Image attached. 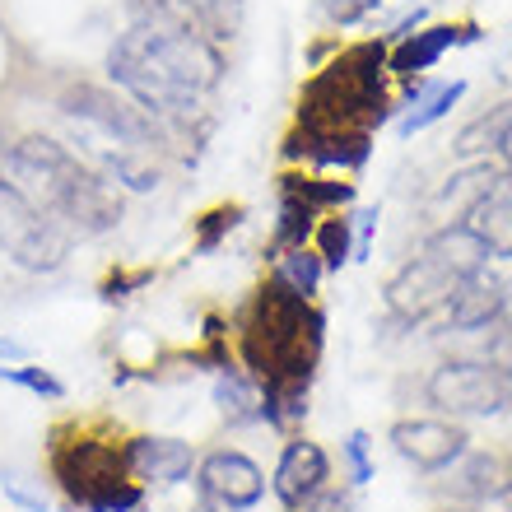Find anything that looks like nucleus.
I'll return each instance as SVG.
<instances>
[{
  "label": "nucleus",
  "instance_id": "1",
  "mask_svg": "<svg viewBox=\"0 0 512 512\" xmlns=\"http://www.w3.org/2000/svg\"><path fill=\"white\" fill-rule=\"evenodd\" d=\"M233 350L261 387V424L275 433L298 429L308 419V396L326 350V312L266 275L233 322Z\"/></svg>",
  "mask_w": 512,
  "mask_h": 512
},
{
  "label": "nucleus",
  "instance_id": "2",
  "mask_svg": "<svg viewBox=\"0 0 512 512\" xmlns=\"http://www.w3.org/2000/svg\"><path fill=\"white\" fill-rule=\"evenodd\" d=\"M108 80L149 122H159L163 135H191L224 80V52L196 28L135 19L108 47Z\"/></svg>",
  "mask_w": 512,
  "mask_h": 512
},
{
  "label": "nucleus",
  "instance_id": "3",
  "mask_svg": "<svg viewBox=\"0 0 512 512\" xmlns=\"http://www.w3.org/2000/svg\"><path fill=\"white\" fill-rule=\"evenodd\" d=\"M0 173L24 191L28 201L70 233V238H103L122 224L126 201L89 159L52 135H19L0 154Z\"/></svg>",
  "mask_w": 512,
  "mask_h": 512
},
{
  "label": "nucleus",
  "instance_id": "4",
  "mask_svg": "<svg viewBox=\"0 0 512 512\" xmlns=\"http://www.w3.org/2000/svg\"><path fill=\"white\" fill-rule=\"evenodd\" d=\"M387 47L382 42H359L317 70L303 94H298V122L308 131H359L373 135L391 117V94H387Z\"/></svg>",
  "mask_w": 512,
  "mask_h": 512
},
{
  "label": "nucleus",
  "instance_id": "5",
  "mask_svg": "<svg viewBox=\"0 0 512 512\" xmlns=\"http://www.w3.org/2000/svg\"><path fill=\"white\" fill-rule=\"evenodd\" d=\"M47 475L80 512H140L149 494L126 471V438L89 424H56L47 438Z\"/></svg>",
  "mask_w": 512,
  "mask_h": 512
},
{
  "label": "nucleus",
  "instance_id": "6",
  "mask_svg": "<svg viewBox=\"0 0 512 512\" xmlns=\"http://www.w3.org/2000/svg\"><path fill=\"white\" fill-rule=\"evenodd\" d=\"M56 112L75 131V154L80 159H94V154H108V149L159 154L163 140H168L159 122H149L131 98L112 94L103 84H70L66 94L56 98Z\"/></svg>",
  "mask_w": 512,
  "mask_h": 512
},
{
  "label": "nucleus",
  "instance_id": "7",
  "mask_svg": "<svg viewBox=\"0 0 512 512\" xmlns=\"http://www.w3.org/2000/svg\"><path fill=\"white\" fill-rule=\"evenodd\" d=\"M70 243L75 238L0 173V252L28 275H52L66 266Z\"/></svg>",
  "mask_w": 512,
  "mask_h": 512
},
{
  "label": "nucleus",
  "instance_id": "8",
  "mask_svg": "<svg viewBox=\"0 0 512 512\" xmlns=\"http://www.w3.org/2000/svg\"><path fill=\"white\" fill-rule=\"evenodd\" d=\"M424 401L443 419H494L512 405V382L485 359H447L424 378Z\"/></svg>",
  "mask_w": 512,
  "mask_h": 512
},
{
  "label": "nucleus",
  "instance_id": "9",
  "mask_svg": "<svg viewBox=\"0 0 512 512\" xmlns=\"http://www.w3.org/2000/svg\"><path fill=\"white\" fill-rule=\"evenodd\" d=\"M191 480H196V499L215 503L224 512H252L266 499V471L243 447H215V452L196 457Z\"/></svg>",
  "mask_w": 512,
  "mask_h": 512
},
{
  "label": "nucleus",
  "instance_id": "10",
  "mask_svg": "<svg viewBox=\"0 0 512 512\" xmlns=\"http://www.w3.org/2000/svg\"><path fill=\"white\" fill-rule=\"evenodd\" d=\"M391 447L405 466H415L419 475H443L457 457L471 452V433L461 419H443V415H410L391 424Z\"/></svg>",
  "mask_w": 512,
  "mask_h": 512
},
{
  "label": "nucleus",
  "instance_id": "11",
  "mask_svg": "<svg viewBox=\"0 0 512 512\" xmlns=\"http://www.w3.org/2000/svg\"><path fill=\"white\" fill-rule=\"evenodd\" d=\"M457 284L461 280L452 270L419 252L415 261H405V266L387 280L382 303H387V312L396 322L415 326V322H424V317H433V312H443L447 303H452V294H457Z\"/></svg>",
  "mask_w": 512,
  "mask_h": 512
},
{
  "label": "nucleus",
  "instance_id": "12",
  "mask_svg": "<svg viewBox=\"0 0 512 512\" xmlns=\"http://www.w3.org/2000/svg\"><path fill=\"white\" fill-rule=\"evenodd\" d=\"M196 447L173 433H131L126 438V471L145 489H177L196 471Z\"/></svg>",
  "mask_w": 512,
  "mask_h": 512
},
{
  "label": "nucleus",
  "instance_id": "13",
  "mask_svg": "<svg viewBox=\"0 0 512 512\" xmlns=\"http://www.w3.org/2000/svg\"><path fill=\"white\" fill-rule=\"evenodd\" d=\"M284 163L294 168H317V173H359L373 154V135L359 131H308L294 126L280 145Z\"/></svg>",
  "mask_w": 512,
  "mask_h": 512
},
{
  "label": "nucleus",
  "instance_id": "14",
  "mask_svg": "<svg viewBox=\"0 0 512 512\" xmlns=\"http://www.w3.org/2000/svg\"><path fill=\"white\" fill-rule=\"evenodd\" d=\"M512 494V457L508 452H466L443 471V499L447 503H499Z\"/></svg>",
  "mask_w": 512,
  "mask_h": 512
},
{
  "label": "nucleus",
  "instance_id": "15",
  "mask_svg": "<svg viewBox=\"0 0 512 512\" xmlns=\"http://www.w3.org/2000/svg\"><path fill=\"white\" fill-rule=\"evenodd\" d=\"M326 485H331V457H326V447L303 438V433H294V438L280 447V461H275V475H270L275 503L289 512Z\"/></svg>",
  "mask_w": 512,
  "mask_h": 512
},
{
  "label": "nucleus",
  "instance_id": "16",
  "mask_svg": "<svg viewBox=\"0 0 512 512\" xmlns=\"http://www.w3.org/2000/svg\"><path fill=\"white\" fill-rule=\"evenodd\" d=\"M503 182V168L494 159H471L466 168L447 177L443 187L429 196V219H438V229L447 224H466L475 215V205L485 201L489 191Z\"/></svg>",
  "mask_w": 512,
  "mask_h": 512
},
{
  "label": "nucleus",
  "instance_id": "17",
  "mask_svg": "<svg viewBox=\"0 0 512 512\" xmlns=\"http://www.w3.org/2000/svg\"><path fill=\"white\" fill-rule=\"evenodd\" d=\"M447 331H457V336H475V331H494L499 322H508V289L503 280L494 275H471V280L457 284V294L447 303Z\"/></svg>",
  "mask_w": 512,
  "mask_h": 512
},
{
  "label": "nucleus",
  "instance_id": "18",
  "mask_svg": "<svg viewBox=\"0 0 512 512\" xmlns=\"http://www.w3.org/2000/svg\"><path fill=\"white\" fill-rule=\"evenodd\" d=\"M475 28H452V24H433L424 33H410V38L396 42V52H387V70L401 75V80H419L424 70H433L457 42H471Z\"/></svg>",
  "mask_w": 512,
  "mask_h": 512
},
{
  "label": "nucleus",
  "instance_id": "19",
  "mask_svg": "<svg viewBox=\"0 0 512 512\" xmlns=\"http://www.w3.org/2000/svg\"><path fill=\"white\" fill-rule=\"evenodd\" d=\"M424 256H433L438 266H447L457 280H471L489 266V247L480 243V233L471 224H447V229H433L424 238Z\"/></svg>",
  "mask_w": 512,
  "mask_h": 512
},
{
  "label": "nucleus",
  "instance_id": "20",
  "mask_svg": "<svg viewBox=\"0 0 512 512\" xmlns=\"http://www.w3.org/2000/svg\"><path fill=\"white\" fill-rule=\"evenodd\" d=\"M280 196L284 201H298L312 215H340L354 205V182H340V177H317L308 168H289L280 173Z\"/></svg>",
  "mask_w": 512,
  "mask_h": 512
},
{
  "label": "nucleus",
  "instance_id": "21",
  "mask_svg": "<svg viewBox=\"0 0 512 512\" xmlns=\"http://www.w3.org/2000/svg\"><path fill=\"white\" fill-rule=\"evenodd\" d=\"M215 405L233 429L261 424V387H256V378L238 364V359L224 364V368H215Z\"/></svg>",
  "mask_w": 512,
  "mask_h": 512
},
{
  "label": "nucleus",
  "instance_id": "22",
  "mask_svg": "<svg viewBox=\"0 0 512 512\" xmlns=\"http://www.w3.org/2000/svg\"><path fill=\"white\" fill-rule=\"evenodd\" d=\"M466 224H471V229L480 233V243L489 247V261H512V182L508 177L475 205V215L466 219Z\"/></svg>",
  "mask_w": 512,
  "mask_h": 512
},
{
  "label": "nucleus",
  "instance_id": "23",
  "mask_svg": "<svg viewBox=\"0 0 512 512\" xmlns=\"http://www.w3.org/2000/svg\"><path fill=\"white\" fill-rule=\"evenodd\" d=\"M461 98H466V80H452V84H419V80H410V108H405V117H401V135L410 140V135L429 131L433 122H443L447 112L457 108Z\"/></svg>",
  "mask_w": 512,
  "mask_h": 512
},
{
  "label": "nucleus",
  "instance_id": "24",
  "mask_svg": "<svg viewBox=\"0 0 512 512\" xmlns=\"http://www.w3.org/2000/svg\"><path fill=\"white\" fill-rule=\"evenodd\" d=\"M508 117H512V108H508V103H499V108H489L485 117H475L471 126H461L457 140H452V154H457V159H466V163L494 154V149H499L503 126H508Z\"/></svg>",
  "mask_w": 512,
  "mask_h": 512
},
{
  "label": "nucleus",
  "instance_id": "25",
  "mask_svg": "<svg viewBox=\"0 0 512 512\" xmlns=\"http://www.w3.org/2000/svg\"><path fill=\"white\" fill-rule=\"evenodd\" d=\"M312 229H317V215H312V210H303L298 201H284V196H280V215H275V229H270L266 256L275 261V256L294 252V247H308L312 243Z\"/></svg>",
  "mask_w": 512,
  "mask_h": 512
},
{
  "label": "nucleus",
  "instance_id": "26",
  "mask_svg": "<svg viewBox=\"0 0 512 512\" xmlns=\"http://www.w3.org/2000/svg\"><path fill=\"white\" fill-rule=\"evenodd\" d=\"M312 252L322 256L326 270H345L354 261V233H350V215L340 210V215H326L317 219V229H312Z\"/></svg>",
  "mask_w": 512,
  "mask_h": 512
},
{
  "label": "nucleus",
  "instance_id": "27",
  "mask_svg": "<svg viewBox=\"0 0 512 512\" xmlns=\"http://www.w3.org/2000/svg\"><path fill=\"white\" fill-rule=\"evenodd\" d=\"M280 284H289L294 294H303V298H317V289H322V275H326V266H322V256L312 252V247H294V252H284V256H275V270H270Z\"/></svg>",
  "mask_w": 512,
  "mask_h": 512
},
{
  "label": "nucleus",
  "instance_id": "28",
  "mask_svg": "<svg viewBox=\"0 0 512 512\" xmlns=\"http://www.w3.org/2000/svg\"><path fill=\"white\" fill-rule=\"evenodd\" d=\"M247 219V205H238V201H224V205H215V210H205L201 219H196V238H191V252L196 256H210V252H219L224 247V238H229L238 224Z\"/></svg>",
  "mask_w": 512,
  "mask_h": 512
},
{
  "label": "nucleus",
  "instance_id": "29",
  "mask_svg": "<svg viewBox=\"0 0 512 512\" xmlns=\"http://www.w3.org/2000/svg\"><path fill=\"white\" fill-rule=\"evenodd\" d=\"M0 382H10L19 391H33L42 401H66V382L42 364H0Z\"/></svg>",
  "mask_w": 512,
  "mask_h": 512
},
{
  "label": "nucleus",
  "instance_id": "30",
  "mask_svg": "<svg viewBox=\"0 0 512 512\" xmlns=\"http://www.w3.org/2000/svg\"><path fill=\"white\" fill-rule=\"evenodd\" d=\"M0 494L24 512H47V489L33 471H19V466H0Z\"/></svg>",
  "mask_w": 512,
  "mask_h": 512
},
{
  "label": "nucleus",
  "instance_id": "31",
  "mask_svg": "<svg viewBox=\"0 0 512 512\" xmlns=\"http://www.w3.org/2000/svg\"><path fill=\"white\" fill-rule=\"evenodd\" d=\"M345 461H350V485H368L373 480V461H368V433L354 429L345 438Z\"/></svg>",
  "mask_w": 512,
  "mask_h": 512
},
{
  "label": "nucleus",
  "instance_id": "32",
  "mask_svg": "<svg viewBox=\"0 0 512 512\" xmlns=\"http://www.w3.org/2000/svg\"><path fill=\"white\" fill-rule=\"evenodd\" d=\"M485 364H494L503 378L512 382V322H499L494 336H489V350H485Z\"/></svg>",
  "mask_w": 512,
  "mask_h": 512
},
{
  "label": "nucleus",
  "instance_id": "33",
  "mask_svg": "<svg viewBox=\"0 0 512 512\" xmlns=\"http://www.w3.org/2000/svg\"><path fill=\"white\" fill-rule=\"evenodd\" d=\"M373 10H382V0H326V19H336L340 28L359 24V19H368Z\"/></svg>",
  "mask_w": 512,
  "mask_h": 512
},
{
  "label": "nucleus",
  "instance_id": "34",
  "mask_svg": "<svg viewBox=\"0 0 512 512\" xmlns=\"http://www.w3.org/2000/svg\"><path fill=\"white\" fill-rule=\"evenodd\" d=\"M289 512H354V503H350V494L345 489H317L312 499H303L298 508H289Z\"/></svg>",
  "mask_w": 512,
  "mask_h": 512
},
{
  "label": "nucleus",
  "instance_id": "35",
  "mask_svg": "<svg viewBox=\"0 0 512 512\" xmlns=\"http://www.w3.org/2000/svg\"><path fill=\"white\" fill-rule=\"evenodd\" d=\"M140 284H149V270H135V275H108V284H103V298L108 303H122V298H131V289H140Z\"/></svg>",
  "mask_w": 512,
  "mask_h": 512
},
{
  "label": "nucleus",
  "instance_id": "36",
  "mask_svg": "<svg viewBox=\"0 0 512 512\" xmlns=\"http://www.w3.org/2000/svg\"><path fill=\"white\" fill-rule=\"evenodd\" d=\"M494 154H499V168H503V177H508V182H512V117H508V126H503V135H499V149H494Z\"/></svg>",
  "mask_w": 512,
  "mask_h": 512
},
{
  "label": "nucleus",
  "instance_id": "37",
  "mask_svg": "<svg viewBox=\"0 0 512 512\" xmlns=\"http://www.w3.org/2000/svg\"><path fill=\"white\" fill-rule=\"evenodd\" d=\"M14 359H24V350H19L14 340H5V336H0V364H14Z\"/></svg>",
  "mask_w": 512,
  "mask_h": 512
},
{
  "label": "nucleus",
  "instance_id": "38",
  "mask_svg": "<svg viewBox=\"0 0 512 512\" xmlns=\"http://www.w3.org/2000/svg\"><path fill=\"white\" fill-rule=\"evenodd\" d=\"M433 512H480V508H471V503H443V508H433Z\"/></svg>",
  "mask_w": 512,
  "mask_h": 512
},
{
  "label": "nucleus",
  "instance_id": "39",
  "mask_svg": "<svg viewBox=\"0 0 512 512\" xmlns=\"http://www.w3.org/2000/svg\"><path fill=\"white\" fill-rule=\"evenodd\" d=\"M187 512H224V508H215V503H205V499H196V503H191V508Z\"/></svg>",
  "mask_w": 512,
  "mask_h": 512
},
{
  "label": "nucleus",
  "instance_id": "40",
  "mask_svg": "<svg viewBox=\"0 0 512 512\" xmlns=\"http://www.w3.org/2000/svg\"><path fill=\"white\" fill-rule=\"evenodd\" d=\"M499 512H512V494H508V499H499Z\"/></svg>",
  "mask_w": 512,
  "mask_h": 512
},
{
  "label": "nucleus",
  "instance_id": "41",
  "mask_svg": "<svg viewBox=\"0 0 512 512\" xmlns=\"http://www.w3.org/2000/svg\"><path fill=\"white\" fill-rule=\"evenodd\" d=\"M503 289H508V308H512V280H508V284H503Z\"/></svg>",
  "mask_w": 512,
  "mask_h": 512
},
{
  "label": "nucleus",
  "instance_id": "42",
  "mask_svg": "<svg viewBox=\"0 0 512 512\" xmlns=\"http://www.w3.org/2000/svg\"><path fill=\"white\" fill-rule=\"evenodd\" d=\"M508 457H512V452H508Z\"/></svg>",
  "mask_w": 512,
  "mask_h": 512
}]
</instances>
